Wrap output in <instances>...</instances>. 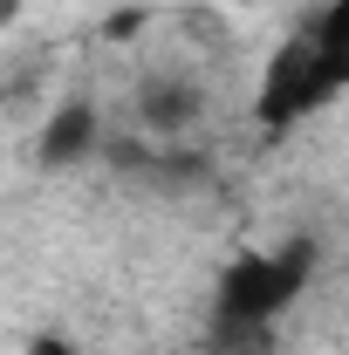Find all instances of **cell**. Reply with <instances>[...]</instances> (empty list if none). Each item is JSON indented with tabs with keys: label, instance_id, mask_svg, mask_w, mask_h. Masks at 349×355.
<instances>
[{
	"label": "cell",
	"instance_id": "8992f818",
	"mask_svg": "<svg viewBox=\"0 0 349 355\" xmlns=\"http://www.w3.org/2000/svg\"><path fill=\"white\" fill-rule=\"evenodd\" d=\"M21 14H28V0H0V35H7V28H14Z\"/></svg>",
	"mask_w": 349,
	"mask_h": 355
},
{
	"label": "cell",
	"instance_id": "7a4b0ae2",
	"mask_svg": "<svg viewBox=\"0 0 349 355\" xmlns=\"http://www.w3.org/2000/svg\"><path fill=\"white\" fill-rule=\"evenodd\" d=\"M308 273H315V239H288L274 253H240L219 273V321L226 328H267L274 314L302 301Z\"/></svg>",
	"mask_w": 349,
	"mask_h": 355
},
{
	"label": "cell",
	"instance_id": "277c9868",
	"mask_svg": "<svg viewBox=\"0 0 349 355\" xmlns=\"http://www.w3.org/2000/svg\"><path fill=\"white\" fill-rule=\"evenodd\" d=\"M131 116L151 137H178V130H192V123H206V89H199V76H185V69H151L131 89Z\"/></svg>",
	"mask_w": 349,
	"mask_h": 355
},
{
	"label": "cell",
	"instance_id": "3957f363",
	"mask_svg": "<svg viewBox=\"0 0 349 355\" xmlns=\"http://www.w3.org/2000/svg\"><path fill=\"white\" fill-rule=\"evenodd\" d=\"M103 144H110V123H103V110L83 103V96H69V103H55L42 116V130H35V164L42 171H83L103 157Z\"/></svg>",
	"mask_w": 349,
	"mask_h": 355
},
{
	"label": "cell",
	"instance_id": "6da1fadb",
	"mask_svg": "<svg viewBox=\"0 0 349 355\" xmlns=\"http://www.w3.org/2000/svg\"><path fill=\"white\" fill-rule=\"evenodd\" d=\"M343 76H349L343 14H329L322 28H308V35L274 48V62H267V76H261V123L267 130H288V123L315 116L322 103H336Z\"/></svg>",
	"mask_w": 349,
	"mask_h": 355
},
{
	"label": "cell",
	"instance_id": "5b68a950",
	"mask_svg": "<svg viewBox=\"0 0 349 355\" xmlns=\"http://www.w3.org/2000/svg\"><path fill=\"white\" fill-rule=\"evenodd\" d=\"M28 355H76V342H69V335H55V328H48V335H35V342H28Z\"/></svg>",
	"mask_w": 349,
	"mask_h": 355
}]
</instances>
